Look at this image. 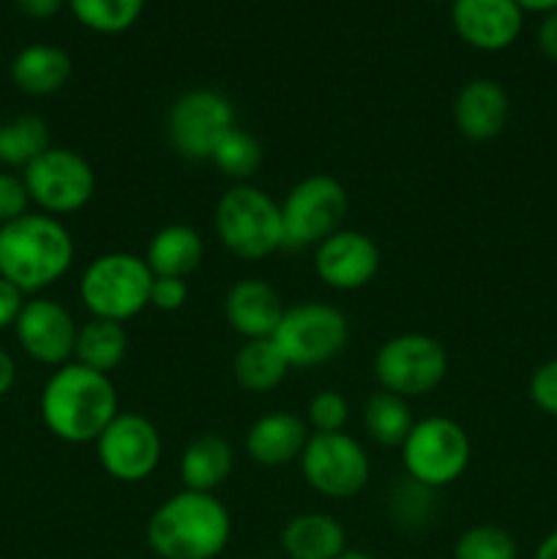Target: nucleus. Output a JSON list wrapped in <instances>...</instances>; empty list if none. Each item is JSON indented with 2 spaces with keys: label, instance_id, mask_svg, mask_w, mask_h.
Returning a JSON list of instances; mask_svg holds the SVG:
<instances>
[{
  "label": "nucleus",
  "instance_id": "2eb2a0df",
  "mask_svg": "<svg viewBox=\"0 0 557 559\" xmlns=\"http://www.w3.org/2000/svg\"><path fill=\"white\" fill-rule=\"evenodd\" d=\"M380 246L360 229H336L315 246V273L328 289L355 293L380 273Z\"/></svg>",
  "mask_w": 557,
  "mask_h": 559
},
{
  "label": "nucleus",
  "instance_id": "a19ab883",
  "mask_svg": "<svg viewBox=\"0 0 557 559\" xmlns=\"http://www.w3.org/2000/svg\"><path fill=\"white\" fill-rule=\"evenodd\" d=\"M336 559H377V557L366 555V551H353V549H347V551H344V555H339Z\"/></svg>",
  "mask_w": 557,
  "mask_h": 559
},
{
  "label": "nucleus",
  "instance_id": "c9c22d12",
  "mask_svg": "<svg viewBox=\"0 0 557 559\" xmlns=\"http://www.w3.org/2000/svg\"><path fill=\"white\" fill-rule=\"evenodd\" d=\"M538 49L544 58H549L552 63H557V11H549L544 14L538 25Z\"/></svg>",
  "mask_w": 557,
  "mask_h": 559
},
{
  "label": "nucleus",
  "instance_id": "aec40b11",
  "mask_svg": "<svg viewBox=\"0 0 557 559\" xmlns=\"http://www.w3.org/2000/svg\"><path fill=\"white\" fill-rule=\"evenodd\" d=\"M282 549L289 559H336L347 551V533L331 513H298L284 524Z\"/></svg>",
  "mask_w": 557,
  "mask_h": 559
},
{
  "label": "nucleus",
  "instance_id": "1a4fd4ad",
  "mask_svg": "<svg viewBox=\"0 0 557 559\" xmlns=\"http://www.w3.org/2000/svg\"><path fill=\"white\" fill-rule=\"evenodd\" d=\"M31 205L47 216H69L82 211L96 194V173L91 162L71 147H47L22 169Z\"/></svg>",
  "mask_w": 557,
  "mask_h": 559
},
{
  "label": "nucleus",
  "instance_id": "dca6fc26",
  "mask_svg": "<svg viewBox=\"0 0 557 559\" xmlns=\"http://www.w3.org/2000/svg\"><path fill=\"white\" fill-rule=\"evenodd\" d=\"M451 22L467 47L502 52L522 33L524 11L517 0H451Z\"/></svg>",
  "mask_w": 557,
  "mask_h": 559
},
{
  "label": "nucleus",
  "instance_id": "0eeeda50",
  "mask_svg": "<svg viewBox=\"0 0 557 559\" xmlns=\"http://www.w3.org/2000/svg\"><path fill=\"white\" fill-rule=\"evenodd\" d=\"M402 467L410 480L426 486V489H442L451 486L464 475L473 456L470 435L446 415L415 420L407 440L399 448Z\"/></svg>",
  "mask_w": 557,
  "mask_h": 559
},
{
  "label": "nucleus",
  "instance_id": "bb28decb",
  "mask_svg": "<svg viewBox=\"0 0 557 559\" xmlns=\"http://www.w3.org/2000/svg\"><path fill=\"white\" fill-rule=\"evenodd\" d=\"M49 145V126L42 115H16L0 123V164L11 169H25L36 162Z\"/></svg>",
  "mask_w": 557,
  "mask_h": 559
},
{
  "label": "nucleus",
  "instance_id": "f704fd0d",
  "mask_svg": "<svg viewBox=\"0 0 557 559\" xmlns=\"http://www.w3.org/2000/svg\"><path fill=\"white\" fill-rule=\"evenodd\" d=\"M22 306H25V293H22V289H16L14 284L5 282V278L0 276V331H5V328H14Z\"/></svg>",
  "mask_w": 557,
  "mask_h": 559
},
{
  "label": "nucleus",
  "instance_id": "6ab92c4d",
  "mask_svg": "<svg viewBox=\"0 0 557 559\" xmlns=\"http://www.w3.org/2000/svg\"><path fill=\"white\" fill-rule=\"evenodd\" d=\"M311 431L295 413H265L246 429L244 451L260 467H287L298 462Z\"/></svg>",
  "mask_w": 557,
  "mask_h": 559
},
{
  "label": "nucleus",
  "instance_id": "f03ea898",
  "mask_svg": "<svg viewBox=\"0 0 557 559\" xmlns=\"http://www.w3.org/2000/svg\"><path fill=\"white\" fill-rule=\"evenodd\" d=\"M233 538V516L216 495L180 489L153 511L145 540L162 559H216Z\"/></svg>",
  "mask_w": 557,
  "mask_h": 559
},
{
  "label": "nucleus",
  "instance_id": "412c9836",
  "mask_svg": "<svg viewBox=\"0 0 557 559\" xmlns=\"http://www.w3.org/2000/svg\"><path fill=\"white\" fill-rule=\"evenodd\" d=\"M205 260V240L189 224H164L145 249L153 276L189 278Z\"/></svg>",
  "mask_w": 557,
  "mask_h": 559
},
{
  "label": "nucleus",
  "instance_id": "a878e982",
  "mask_svg": "<svg viewBox=\"0 0 557 559\" xmlns=\"http://www.w3.org/2000/svg\"><path fill=\"white\" fill-rule=\"evenodd\" d=\"M415 426L407 399L391 391H377L364 404V429L369 440L382 448H402L410 429Z\"/></svg>",
  "mask_w": 557,
  "mask_h": 559
},
{
  "label": "nucleus",
  "instance_id": "6e6552de",
  "mask_svg": "<svg viewBox=\"0 0 557 559\" xmlns=\"http://www.w3.org/2000/svg\"><path fill=\"white\" fill-rule=\"evenodd\" d=\"M349 211L347 189L333 175H309L282 202L284 249H315L344 227Z\"/></svg>",
  "mask_w": 557,
  "mask_h": 559
},
{
  "label": "nucleus",
  "instance_id": "a211bd4d",
  "mask_svg": "<svg viewBox=\"0 0 557 559\" xmlns=\"http://www.w3.org/2000/svg\"><path fill=\"white\" fill-rule=\"evenodd\" d=\"M511 102L497 80H470L453 98V123L470 142H489L506 131Z\"/></svg>",
  "mask_w": 557,
  "mask_h": 559
},
{
  "label": "nucleus",
  "instance_id": "58836bf2",
  "mask_svg": "<svg viewBox=\"0 0 557 559\" xmlns=\"http://www.w3.org/2000/svg\"><path fill=\"white\" fill-rule=\"evenodd\" d=\"M533 559H557V530H552V533L541 540Z\"/></svg>",
  "mask_w": 557,
  "mask_h": 559
},
{
  "label": "nucleus",
  "instance_id": "b1692460",
  "mask_svg": "<svg viewBox=\"0 0 557 559\" xmlns=\"http://www.w3.org/2000/svg\"><path fill=\"white\" fill-rule=\"evenodd\" d=\"M289 374V364L273 338H251L238 347L233 358V377L246 393H271Z\"/></svg>",
  "mask_w": 557,
  "mask_h": 559
},
{
  "label": "nucleus",
  "instance_id": "72a5a7b5",
  "mask_svg": "<svg viewBox=\"0 0 557 559\" xmlns=\"http://www.w3.org/2000/svg\"><path fill=\"white\" fill-rule=\"evenodd\" d=\"M186 300H189V284H186V278L153 276L147 306H153L156 311H164V314H173V311L183 309Z\"/></svg>",
  "mask_w": 557,
  "mask_h": 559
},
{
  "label": "nucleus",
  "instance_id": "5701e85b",
  "mask_svg": "<svg viewBox=\"0 0 557 559\" xmlns=\"http://www.w3.org/2000/svg\"><path fill=\"white\" fill-rule=\"evenodd\" d=\"M71 76V58L55 44H27L11 60V82L27 96H52Z\"/></svg>",
  "mask_w": 557,
  "mask_h": 559
},
{
  "label": "nucleus",
  "instance_id": "c85d7f7f",
  "mask_svg": "<svg viewBox=\"0 0 557 559\" xmlns=\"http://www.w3.org/2000/svg\"><path fill=\"white\" fill-rule=\"evenodd\" d=\"M69 9L87 31L115 36L140 20L145 0H69Z\"/></svg>",
  "mask_w": 557,
  "mask_h": 559
},
{
  "label": "nucleus",
  "instance_id": "f8f14e48",
  "mask_svg": "<svg viewBox=\"0 0 557 559\" xmlns=\"http://www.w3.org/2000/svg\"><path fill=\"white\" fill-rule=\"evenodd\" d=\"M233 126H238L233 102L211 87H191L180 93L167 112L169 145L189 162H208L216 142Z\"/></svg>",
  "mask_w": 557,
  "mask_h": 559
},
{
  "label": "nucleus",
  "instance_id": "473e14b6",
  "mask_svg": "<svg viewBox=\"0 0 557 559\" xmlns=\"http://www.w3.org/2000/svg\"><path fill=\"white\" fill-rule=\"evenodd\" d=\"M530 402L541 409L544 415H552L557 418V358L546 360L530 377Z\"/></svg>",
  "mask_w": 557,
  "mask_h": 559
},
{
  "label": "nucleus",
  "instance_id": "2f4dec72",
  "mask_svg": "<svg viewBox=\"0 0 557 559\" xmlns=\"http://www.w3.org/2000/svg\"><path fill=\"white\" fill-rule=\"evenodd\" d=\"M27 207H31V194L22 175L0 173V227L31 213Z\"/></svg>",
  "mask_w": 557,
  "mask_h": 559
},
{
  "label": "nucleus",
  "instance_id": "20e7f679",
  "mask_svg": "<svg viewBox=\"0 0 557 559\" xmlns=\"http://www.w3.org/2000/svg\"><path fill=\"white\" fill-rule=\"evenodd\" d=\"M213 227L233 257L260 262L284 249L282 205L254 183H233L216 202Z\"/></svg>",
  "mask_w": 557,
  "mask_h": 559
},
{
  "label": "nucleus",
  "instance_id": "f257e3e1",
  "mask_svg": "<svg viewBox=\"0 0 557 559\" xmlns=\"http://www.w3.org/2000/svg\"><path fill=\"white\" fill-rule=\"evenodd\" d=\"M38 413L49 435L69 445H87L96 442L120 413L118 391L109 374L71 360L55 369L44 382Z\"/></svg>",
  "mask_w": 557,
  "mask_h": 559
},
{
  "label": "nucleus",
  "instance_id": "423d86ee",
  "mask_svg": "<svg viewBox=\"0 0 557 559\" xmlns=\"http://www.w3.org/2000/svg\"><path fill=\"white\" fill-rule=\"evenodd\" d=\"M271 338L289 369H317L344 353L349 342V322L336 306L304 300L284 309Z\"/></svg>",
  "mask_w": 557,
  "mask_h": 559
},
{
  "label": "nucleus",
  "instance_id": "9d476101",
  "mask_svg": "<svg viewBox=\"0 0 557 559\" xmlns=\"http://www.w3.org/2000/svg\"><path fill=\"white\" fill-rule=\"evenodd\" d=\"M446 374V347L426 333H399L382 342L375 355V377L380 391H391L407 402L435 391Z\"/></svg>",
  "mask_w": 557,
  "mask_h": 559
},
{
  "label": "nucleus",
  "instance_id": "ea45409f",
  "mask_svg": "<svg viewBox=\"0 0 557 559\" xmlns=\"http://www.w3.org/2000/svg\"><path fill=\"white\" fill-rule=\"evenodd\" d=\"M522 11H533V14H549L557 11V0H517Z\"/></svg>",
  "mask_w": 557,
  "mask_h": 559
},
{
  "label": "nucleus",
  "instance_id": "cd10ccee",
  "mask_svg": "<svg viewBox=\"0 0 557 559\" xmlns=\"http://www.w3.org/2000/svg\"><path fill=\"white\" fill-rule=\"evenodd\" d=\"M208 162H211L224 178L233 180V183H249L262 164V145L257 142L254 134L233 126V129L216 142V147H213Z\"/></svg>",
  "mask_w": 557,
  "mask_h": 559
},
{
  "label": "nucleus",
  "instance_id": "7ed1b4c3",
  "mask_svg": "<svg viewBox=\"0 0 557 559\" xmlns=\"http://www.w3.org/2000/svg\"><path fill=\"white\" fill-rule=\"evenodd\" d=\"M74 265V238L60 218L25 213L0 227V276L25 295L58 284Z\"/></svg>",
  "mask_w": 557,
  "mask_h": 559
},
{
  "label": "nucleus",
  "instance_id": "4468645a",
  "mask_svg": "<svg viewBox=\"0 0 557 559\" xmlns=\"http://www.w3.org/2000/svg\"><path fill=\"white\" fill-rule=\"evenodd\" d=\"M76 331L80 325L71 311L58 300L42 295L25 300L14 322V336L22 353L36 364L55 366V369L74 360Z\"/></svg>",
  "mask_w": 557,
  "mask_h": 559
},
{
  "label": "nucleus",
  "instance_id": "c756f323",
  "mask_svg": "<svg viewBox=\"0 0 557 559\" xmlns=\"http://www.w3.org/2000/svg\"><path fill=\"white\" fill-rule=\"evenodd\" d=\"M453 559H519V546L508 530L497 524H475L459 535Z\"/></svg>",
  "mask_w": 557,
  "mask_h": 559
},
{
  "label": "nucleus",
  "instance_id": "7c9ffc66",
  "mask_svg": "<svg viewBox=\"0 0 557 559\" xmlns=\"http://www.w3.org/2000/svg\"><path fill=\"white\" fill-rule=\"evenodd\" d=\"M306 418L317 435H331V431H344L349 420V402L339 391H320L311 396L306 407Z\"/></svg>",
  "mask_w": 557,
  "mask_h": 559
},
{
  "label": "nucleus",
  "instance_id": "ddd939ff",
  "mask_svg": "<svg viewBox=\"0 0 557 559\" xmlns=\"http://www.w3.org/2000/svg\"><path fill=\"white\" fill-rule=\"evenodd\" d=\"M98 464L120 484H142L162 462V435L140 413H118L96 442Z\"/></svg>",
  "mask_w": 557,
  "mask_h": 559
},
{
  "label": "nucleus",
  "instance_id": "4c0bfd02",
  "mask_svg": "<svg viewBox=\"0 0 557 559\" xmlns=\"http://www.w3.org/2000/svg\"><path fill=\"white\" fill-rule=\"evenodd\" d=\"M14 382H16L14 358H11V353H5V349L0 347V399L14 388Z\"/></svg>",
  "mask_w": 557,
  "mask_h": 559
},
{
  "label": "nucleus",
  "instance_id": "e433bc0d",
  "mask_svg": "<svg viewBox=\"0 0 557 559\" xmlns=\"http://www.w3.org/2000/svg\"><path fill=\"white\" fill-rule=\"evenodd\" d=\"M16 9L22 11L31 20H49V16L58 14L69 0H14Z\"/></svg>",
  "mask_w": 557,
  "mask_h": 559
},
{
  "label": "nucleus",
  "instance_id": "4be33fe9",
  "mask_svg": "<svg viewBox=\"0 0 557 559\" xmlns=\"http://www.w3.org/2000/svg\"><path fill=\"white\" fill-rule=\"evenodd\" d=\"M235 469V451L222 435H200L197 440H191L189 445L180 453V484L183 489L191 491H213L222 484H227V478Z\"/></svg>",
  "mask_w": 557,
  "mask_h": 559
},
{
  "label": "nucleus",
  "instance_id": "f3484780",
  "mask_svg": "<svg viewBox=\"0 0 557 559\" xmlns=\"http://www.w3.org/2000/svg\"><path fill=\"white\" fill-rule=\"evenodd\" d=\"M284 309L278 289L265 278H240L224 295V320L244 342L271 338Z\"/></svg>",
  "mask_w": 557,
  "mask_h": 559
},
{
  "label": "nucleus",
  "instance_id": "39448f33",
  "mask_svg": "<svg viewBox=\"0 0 557 559\" xmlns=\"http://www.w3.org/2000/svg\"><path fill=\"white\" fill-rule=\"evenodd\" d=\"M153 273L145 257L131 251H107L85 267L80 278V300L98 320L129 322L147 309Z\"/></svg>",
  "mask_w": 557,
  "mask_h": 559
},
{
  "label": "nucleus",
  "instance_id": "9b49d317",
  "mask_svg": "<svg viewBox=\"0 0 557 559\" xmlns=\"http://www.w3.org/2000/svg\"><path fill=\"white\" fill-rule=\"evenodd\" d=\"M298 462L306 484L328 500H349L360 495L371 475L366 448L344 431H331V435L311 431Z\"/></svg>",
  "mask_w": 557,
  "mask_h": 559
},
{
  "label": "nucleus",
  "instance_id": "393cba45",
  "mask_svg": "<svg viewBox=\"0 0 557 559\" xmlns=\"http://www.w3.org/2000/svg\"><path fill=\"white\" fill-rule=\"evenodd\" d=\"M126 353H129V333H126L123 322L91 317L76 331L74 360L87 369L109 374L123 364Z\"/></svg>",
  "mask_w": 557,
  "mask_h": 559
},
{
  "label": "nucleus",
  "instance_id": "79ce46f5",
  "mask_svg": "<svg viewBox=\"0 0 557 559\" xmlns=\"http://www.w3.org/2000/svg\"><path fill=\"white\" fill-rule=\"evenodd\" d=\"M426 3H442V0H426Z\"/></svg>",
  "mask_w": 557,
  "mask_h": 559
}]
</instances>
